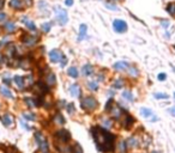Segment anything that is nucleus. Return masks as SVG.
Returning a JSON list of instances; mask_svg holds the SVG:
<instances>
[{
    "mask_svg": "<svg viewBox=\"0 0 175 153\" xmlns=\"http://www.w3.org/2000/svg\"><path fill=\"white\" fill-rule=\"evenodd\" d=\"M53 121L56 125H65V118L61 114H55L54 117H53Z\"/></svg>",
    "mask_w": 175,
    "mask_h": 153,
    "instance_id": "20",
    "label": "nucleus"
},
{
    "mask_svg": "<svg viewBox=\"0 0 175 153\" xmlns=\"http://www.w3.org/2000/svg\"><path fill=\"white\" fill-rule=\"evenodd\" d=\"M4 5H5V1H4V0H0V10L4 7Z\"/></svg>",
    "mask_w": 175,
    "mask_h": 153,
    "instance_id": "48",
    "label": "nucleus"
},
{
    "mask_svg": "<svg viewBox=\"0 0 175 153\" xmlns=\"http://www.w3.org/2000/svg\"><path fill=\"white\" fill-rule=\"evenodd\" d=\"M69 91H70V93L73 97H79V95H81V87H79V85H77V84L71 85L70 89H69Z\"/></svg>",
    "mask_w": 175,
    "mask_h": 153,
    "instance_id": "12",
    "label": "nucleus"
},
{
    "mask_svg": "<svg viewBox=\"0 0 175 153\" xmlns=\"http://www.w3.org/2000/svg\"><path fill=\"white\" fill-rule=\"evenodd\" d=\"M124 85H125V81L122 79H116L113 83V87L114 89H121Z\"/></svg>",
    "mask_w": 175,
    "mask_h": 153,
    "instance_id": "29",
    "label": "nucleus"
},
{
    "mask_svg": "<svg viewBox=\"0 0 175 153\" xmlns=\"http://www.w3.org/2000/svg\"><path fill=\"white\" fill-rule=\"evenodd\" d=\"M122 97H124L126 100H130V102H132V100L134 99V98H133V95H132V92H131V91H124Z\"/></svg>",
    "mask_w": 175,
    "mask_h": 153,
    "instance_id": "31",
    "label": "nucleus"
},
{
    "mask_svg": "<svg viewBox=\"0 0 175 153\" xmlns=\"http://www.w3.org/2000/svg\"><path fill=\"white\" fill-rule=\"evenodd\" d=\"M71 152H72V153H83V150H82L81 145L76 144V145H73V147H72V151H71Z\"/></svg>",
    "mask_w": 175,
    "mask_h": 153,
    "instance_id": "36",
    "label": "nucleus"
},
{
    "mask_svg": "<svg viewBox=\"0 0 175 153\" xmlns=\"http://www.w3.org/2000/svg\"><path fill=\"white\" fill-rule=\"evenodd\" d=\"M113 28L116 33H125L126 30H127V24H126V22H124V20L121 19H115L113 22Z\"/></svg>",
    "mask_w": 175,
    "mask_h": 153,
    "instance_id": "6",
    "label": "nucleus"
},
{
    "mask_svg": "<svg viewBox=\"0 0 175 153\" xmlns=\"http://www.w3.org/2000/svg\"><path fill=\"white\" fill-rule=\"evenodd\" d=\"M66 110L69 111V114H73V113H74V105H73L72 103L67 104V107H66Z\"/></svg>",
    "mask_w": 175,
    "mask_h": 153,
    "instance_id": "39",
    "label": "nucleus"
},
{
    "mask_svg": "<svg viewBox=\"0 0 175 153\" xmlns=\"http://www.w3.org/2000/svg\"><path fill=\"white\" fill-rule=\"evenodd\" d=\"M0 93L5 96L6 98H13V93L11 92V90H8L5 86H0Z\"/></svg>",
    "mask_w": 175,
    "mask_h": 153,
    "instance_id": "18",
    "label": "nucleus"
},
{
    "mask_svg": "<svg viewBox=\"0 0 175 153\" xmlns=\"http://www.w3.org/2000/svg\"><path fill=\"white\" fill-rule=\"evenodd\" d=\"M86 30H88L86 25H85V24H82L81 28H79V35H78V39H79V41H82V39L85 37V35H86Z\"/></svg>",
    "mask_w": 175,
    "mask_h": 153,
    "instance_id": "22",
    "label": "nucleus"
},
{
    "mask_svg": "<svg viewBox=\"0 0 175 153\" xmlns=\"http://www.w3.org/2000/svg\"><path fill=\"white\" fill-rule=\"evenodd\" d=\"M140 115L144 117H150L152 115V111L149 108H140Z\"/></svg>",
    "mask_w": 175,
    "mask_h": 153,
    "instance_id": "25",
    "label": "nucleus"
},
{
    "mask_svg": "<svg viewBox=\"0 0 175 153\" xmlns=\"http://www.w3.org/2000/svg\"><path fill=\"white\" fill-rule=\"evenodd\" d=\"M133 123H134L133 117H132L131 115H128V114H126V115H125V120H124V122H122L124 127H125V128H130V127H132Z\"/></svg>",
    "mask_w": 175,
    "mask_h": 153,
    "instance_id": "13",
    "label": "nucleus"
},
{
    "mask_svg": "<svg viewBox=\"0 0 175 153\" xmlns=\"http://www.w3.org/2000/svg\"><path fill=\"white\" fill-rule=\"evenodd\" d=\"M56 83V78H55V74L52 73V72H48L46 74V85L47 86H54Z\"/></svg>",
    "mask_w": 175,
    "mask_h": 153,
    "instance_id": "11",
    "label": "nucleus"
},
{
    "mask_svg": "<svg viewBox=\"0 0 175 153\" xmlns=\"http://www.w3.org/2000/svg\"><path fill=\"white\" fill-rule=\"evenodd\" d=\"M82 72H83V74H84L85 77H89L90 74H92L94 68H92L91 65H85V66L83 67V69H82Z\"/></svg>",
    "mask_w": 175,
    "mask_h": 153,
    "instance_id": "19",
    "label": "nucleus"
},
{
    "mask_svg": "<svg viewBox=\"0 0 175 153\" xmlns=\"http://www.w3.org/2000/svg\"><path fill=\"white\" fill-rule=\"evenodd\" d=\"M10 6H11L12 8L19 10L22 7V1L21 0H10Z\"/></svg>",
    "mask_w": 175,
    "mask_h": 153,
    "instance_id": "23",
    "label": "nucleus"
},
{
    "mask_svg": "<svg viewBox=\"0 0 175 153\" xmlns=\"http://www.w3.org/2000/svg\"><path fill=\"white\" fill-rule=\"evenodd\" d=\"M127 141H121L120 144H119V151H120V153H126V150H127Z\"/></svg>",
    "mask_w": 175,
    "mask_h": 153,
    "instance_id": "30",
    "label": "nucleus"
},
{
    "mask_svg": "<svg viewBox=\"0 0 175 153\" xmlns=\"http://www.w3.org/2000/svg\"><path fill=\"white\" fill-rule=\"evenodd\" d=\"M153 97L155 98H157V99H167L169 96L167 93H162V92H156V93H153Z\"/></svg>",
    "mask_w": 175,
    "mask_h": 153,
    "instance_id": "33",
    "label": "nucleus"
},
{
    "mask_svg": "<svg viewBox=\"0 0 175 153\" xmlns=\"http://www.w3.org/2000/svg\"><path fill=\"white\" fill-rule=\"evenodd\" d=\"M24 102H25V104H26L29 108L38 107V104H40L37 100H35V99H33V98H25V99H24Z\"/></svg>",
    "mask_w": 175,
    "mask_h": 153,
    "instance_id": "21",
    "label": "nucleus"
},
{
    "mask_svg": "<svg viewBox=\"0 0 175 153\" xmlns=\"http://www.w3.org/2000/svg\"><path fill=\"white\" fill-rule=\"evenodd\" d=\"M22 22L26 25V28H28L29 30H31V31H35V30H36V25H35V23H34V22H31V20L29 19V18L23 17V18H22Z\"/></svg>",
    "mask_w": 175,
    "mask_h": 153,
    "instance_id": "14",
    "label": "nucleus"
},
{
    "mask_svg": "<svg viewBox=\"0 0 175 153\" xmlns=\"http://www.w3.org/2000/svg\"><path fill=\"white\" fill-rule=\"evenodd\" d=\"M92 135L96 142V147L102 152H113L115 148V136L101 127H95L92 129Z\"/></svg>",
    "mask_w": 175,
    "mask_h": 153,
    "instance_id": "1",
    "label": "nucleus"
},
{
    "mask_svg": "<svg viewBox=\"0 0 175 153\" xmlns=\"http://www.w3.org/2000/svg\"><path fill=\"white\" fill-rule=\"evenodd\" d=\"M16 52H17L16 46H15V44H8V46L5 48V56H6L7 59H10V61H11L12 59H15Z\"/></svg>",
    "mask_w": 175,
    "mask_h": 153,
    "instance_id": "9",
    "label": "nucleus"
},
{
    "mask_svg": "<svg viewBox=\"0 0 175 153\" xmlns=\"http://www.w3.org/2000/svg\"><path fill=\"white\" fill-rule=\"evenodd\" d=\"M166 78H167V75L164 73H160L158 74V80H166Z\"/></svg>",
    "mask_w": 175,
    "mask_h": 153,
    "instance_id": "44",
    "label": "nucleus"
},
{
    "mask_svg": "<svg viewBox=\"0 0 175 153\" xmlns=\"http://www.w3.org/2000/svg\"><path fill=\"white\" fill-rule=\"evenodd\" d=\"M67 74H69L70 77H72V78H78V69H77L76 67H70L69 68V71H67Z\"/></svg>",
    "mask_w": 175,
    "mask_h": 153,
    "instance_id": "24",
    "label": "nucleus"
},
{
    "mask_svg": "<svg viewBox=\"0 0 175 153\" xmlns=\"http://www.w3.org/2000/svg\"><path fill=\"white\" fill-rule=\"evenodd\" d=\"M55 16H56V20L58 23L60 25H65L67 23V20H69V16H67V12L66 10L61 8V7H55Z\"/></svg>",
    "mask_w": 175,
    "mask_h": 153,
    "instance_id": "4",
    "label": "nucleus"
},
{
    "mask_svg": "<svg viewBox=\"0 0 175 153\" xmlns=\"http://www.w3.org/2000/svg\"><path fill=\"white\" fill-rule=\"evenodd\" d=\"M23 117L26 118V120H29V121H35V120H36V117H35V115H34L33 113H24V114H23Z\"/></svg>",
    "mask_w": 175,
    "mask_h": 153,
    "instance_id": "35",
    "label": "nucleus"
},
{
    "mask_svg": "<svg viewBox=\"0 0 175 153\" xmlns=\"http://www.w3.org/2000/svg\"><path fill=\"white\" fill-rule=\"evenodd\" d=\"M114 69L115 71H126V69H128V64L127 62H125V61H120V62H116L114 65Z\"/></svg>",
    "mask_w": 175,
    "mask_h": 153,
    "instance_id": "15",
    "label": "nucleus"
},
{
    "mask_svg": "<svg viewBox=\"0 0 175 153\" xmlns=\"http://www.w3.org/2000/svg\"><path fill=\"white\" fill-rule=\"evenodd\" d=\"M3 64H4V56H3L1 54H0V67L3 66Z\"/></svg>",
    "mask_w": 175,
    "mask_h": 153,
    "instance_id": "47",
    "label": "nucleus"
},
{
    "mask_svg": "<svg viewBox=\"0 0 175 153\" xmlns=\"http://www.w3.org/2000/svg\"><path fill=\"white\" fill-rule=\"evenodd\" d=\"M65 4L67 6H72L73 5V0H65Z\"/></svg>",
    "mask_w": 175,
    "mask_h": 153,
    "instance_id": "46",
    "label": "nucleus"
},
{
    "mask_svg": "<svg viewBox=\"0 0 175 153\" xmlns=\"http://www.w3.org/2000/svg\"><path fill=\"white\" fill-rule=\"evenodd\" d=\"M81 105H82V108H83L85 111H88V113H91V111H94V110L97 108V105H99V102H97V100H96L94 97H91V96H86V97L82 98Z\"/></svg>",
    "mask_w": 175,
    "mask_h": 153,
    "instance_id": "2",
    "label": "nucleus"
},
{
    "mask_svg": "<svg viewBox=\"0 0 175 153\" xmlns=\"http://www.w3.org/2000/svg\"><path fill=\"white\" fill-rule=\"evenodd\" d=\"M24 81H25V87L29 86V85H33V77L31 75H28V77H24Z\"/></svg>",
    "mask_w": 175,
    "mask_h": 153,
    "instance_id": "37",
    "label": "nucleus"
},
{
    "mask_svg": "<svg viewBox=\"0 0 175 153\" xmlns=\"http://www.w3.org/2000/svg\"><path fill=\"white\" fill-rule=\"evenodd\" d=\"M174 48H175V46H174Z\"/></svg>",
    "mask_w": 175,
    "mask_h": 153,
    "instance_id": "51",
    "label": "nucleus"
},
{
    "mask_svg": "<svg viewBox=\"0 0 175 153\" xmlns=\"http://www.w3.org/2000/svg\"><path fill=\"white\" fill-rule=\"evenodd\" d=\"M153 153H158V152H153Z\"/></svg>",
    "mask_w": 175,
    "mask_h": 153,
    "instance_id": "50",
    "label": "nucleus"
},
{
    "mask_svg": "<svg viewBox=\"0 0 175 153\" xmlns=\"http://www.w3.org/2000/svg\"><path fill=\"white\" fill-rule=\"evenodd\" d=\"M18 66L21 68H23V69H28V68H30V66H31V61H30V59H22L18 62Z\"/></svg>",
    "mask_w": 175,
    "mask_h": 153,
    "instance_id": "17",
    "label": "nucleus"
},
{
    "mask_svg": "<svg viewBox=\"0 0 175 153\" xmlns=\"http://www.w3.org/2000/svg\"><path fill=\"white\" fill-rule=\"evenodd\" d=\"M49 59L52 62H63V60L66 59V56L58 49H54L49 53Z\"/></svg>",
    "mask_w": 175,
    "mask_h": 153,
    "instance_id": "5",
    "label": "nucleus"
},
{
    "mask_svg": "<svg viewBox=\"0 0 175 153\" xmlns=\"http://www.w3.org/2000/svg\"><path fill=\"white\" fill-rule=\"evenodd\" d=\"M37 41H38L37 36H33V35H29V34H23L22 35V42L26 46H34Z\"/></svg>",
    "mask_w": 175,
    "mask_h": 153,
    "instance_id": "8",
    "label": "nucleus"
},
{
    "mask_svg": "<svg viewBox=\"0 0 175 153\" xmlns=\"http://www.w3.org/2000/svg\"><path fill=\"white\" fill-rule=\"evenodd\" d=\"M138 144H139L138 139H137V138H134V136H132V138H130V139L127 140V145H130L131 147H137Z\"/></svg>",
    "mask_w": 175,
    "mask_h": 153,
    "instance_id": "28",
    "label": "nucleus"
},
{
    "mask_svg": "<svg viewBox=\"0 0 175 153\" xmlns=\"http://www.w3.org/2000/svg\"><path fill=\"white\" fill-rule=\"evenodd\" d=\"M167 12H168L170 16L175 17V3H169V4L167 5Z\"/></svg>",
    "mask_w": 175,
    "mask_h": 153,
    "instance_id": "26",
    "label": "nucleus"
},
{
    "mask_svg": "<svg viewBox=\"0 0 175 153\" xmlns=\"http://www.w3.org/2000/svg\"><path fill=\"white\" fill-rule=\"evenodd\" d=\"M51 28H52V24H51V23H43V24H42V30H43L44 33L49 31Z\"/></svg>",
    "mask_w": 175,
    "mask_h": 153,
    "instance_id": "38",
    "label": "nucleus"
},
{
    "mask_svg": "<svg viewBox=\"0 0 175 153\" xmlns=\"http://www.w3.org/2000/svg\"><path fill=\"white\" fill-rule=\"evenodd\" d=\"M88 86L91 91H97L99 90V85H97V81H89L88 83Z\"/></svg>",
    "mask_w": 175,
    "mask_h": 153,
    "instance_id": "32",
    "label": "nucleus"
},
{
    "mask_svg": "<svg viewBox=\"0 0 175 153\" xmlns=\"http://www.w3.org/2000/svg\"><path fill=\"white\" fill-rule=\"evenodd\" d=\"M128 73H130L131 77H137L138 75V69L135 67H133V66H131V67H128Z\"/></svg>",
    "mask_w": 175,
    "mask_h": 153,
    "instance_id": "34",
    "label": "nucleus"
},
{
    "mask_svg": "<svg viewBox=\"0 0 175 153\" xmlns=\"http://www.w3.org/2000/svg\"><path fill=\"white\" fill-rule=\"evenodd\" d=\"M6 18H7V15H6V13H4V12H0V23L5 22V20H6Z\"/></svg>",
    "mask_w": 175,
    "mask_h": 153,
    "instance_id": "41",
    "label": "nucleus"
},
{
    "mask_svg": "<svg viewBox=\"0 0 175 153\" xmlns=\"http://www.w3.org/2000/svg\"><path fill=\"white\" fill-rule=\"evenodd\" d=\"M102 123H103V126L107 127V128H110V127H112V122H110L109 120L103 118V120H102Z\"/></svg>",
    "mask_w": 175,
    "mask_h": 153,
    "instance_id": "40",
    "label": "nucleus"
},
{
    "mask_svg": "<svg viewBox=\"0 0 175 153\" xmlns=\"http://www.w3.org/2000/svg\"><path fill=\"white\" fill-rule=\"evenodd\" d=\"M15 81H16L17 86H18L19 89H21V90H24V89H25L24 77H22V75H16V77H15Z\"/></svg>",
    "mask_w": 175,
    "mask_h": 153,
    "instance_id": "16",
    "label": "nucleus"
},
{
    "mask_svg": "<svg viewBox=\"0 0 175 153\" xmlns=\"http://www.w3.org/2000/svg\"><path fill=\"white\" fill-rule=\"evenodd\" d=\"M108 111H109V115H110L113 118H116V120H119V118L124 115L122 109H121L119 105H116V104L112 105V108H110Z\"/></svg>",
    "mask_w": 175,
    "mask_h": 153,
    "instance_id": "7",
    "label": "nucleus"
},
{
    "mask_svg": "<svg viewBox=\"0 0 175 153\" xmlns=\"http://www.w3.org/2000/svg\"><path fill=\"white\" fill-rule=\"evenodd\" d=\"M5 30H6L7 33H13L15 30H16V24H15L13 22H8V23H6Z\"/></svg>",
    "mask_w": 175,
    "mask_h": 153,
    "instance_id": "27",
    "label": "nucleus"
},
{
    "mask_svg": "<svg viewBox=\"0 0 175 153\" xmlns=\"http://www.w3.org/2000/svg\"><path fill=\"white\" fill-rule=\"evenodd\" d=\"M24 1H25V3L29 5V4H31V1H33V0H24Z\"/></svg>",
    "mask_w": 175,
    "mask_h": 153,
    "instance_id": "49",
    "label": "nucleus"
},
{
    "mask_svg": "<svg viewBox=\"0 0 175 153\" xmlns=\"http://www.w3.org/2000/svg\"><path fill=\"white\" fill-rule=\"evenodd\" d=\"M112 104H113V99L110 98L108 102H107V104H106V110H109L112 108Z\"/></svg>",
    "mask_w": 175,
    "mask_h": 153,
    "instance_id": "42",
    "label": "nucleus"
},
{
    "mask_svg": "<svg viewBox=\"0 0 175 153\" xmlns=\"http://www.w3.org/2000/svg\"><path fill=\"white\" fill-rule=\"evenodd\" d=\"M0 120H1L3 125L5 127H12L13 123H15V118H13V116L11 114H5L3 116H0Z\"/></svg>",
    "mask_w": 175,
    "mask_h": 153,
    "instance_id": "10",
    "label": "nucleus"
},
{
    "mask_svg": "<svg viewBox=\"0 0 175 153\" xmlns=\"http://www.w3.org/2000/svg\"><path fill=\"white\" fill-rule=\"evenodd\" d=\"M161 25H162L164 29H167V28L169 26V22H168V20H162V22H161Z\"/></svg>",
    "mask_w": 175,
    "mask_h": 153,
    "instance_id": "43",
    "label": "nucleus"
},
{
    "mask_svg": "<svg viewBox=\"0 0 175 153\" xmlns=\"http://www.w3.org/2000/svg\"><path fill=\"white\" fill-rule=\"evenodd\" d=\"M168 111H169V114H170L172 116H174V117H175V107H173V108H170V109H169Z\"/></svg>",
    "mask_w": 175,
    "mask_h": 153,
    "instance_id": "45",
    "label": "nucleus"
},
{
    "mask_svg": "<svg viewBox=\"0 0 175 153\" xmlns=\"http://www.w3.org/2000/svg\"><path fill=\"white\" fill-rule=\"evenodd\" d=\"M35 140L36 142L40 146V150L43 152V153H48V150H49V144H48L47 139L41 134V133H35Z\"/></svg>",
    "mask_w": 175,
    "mask_h": 153,
    "instance_id": "3",
    "label": "nucleus"
}]
</instances>
